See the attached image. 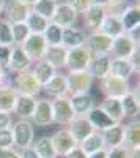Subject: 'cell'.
Returning <instances> with one entry per match:
<instances>
[{"mask_svg": "<svg viewBox=\"0 0 140 158\" xmlns=\"http://www.w3.org/2000/svg\"><path fill=\"white\" fill-rule=\"evenodd\" d=\"M41 92L50 98H61V97H69V92H68V82H66V74L65 73H60L57 71V74L50 79L49 82H46L41 87Z\"/></svg>", "mask_w": 140, "mask_h": 158, "instance_id": "obj_14", "label": "cell"}, {"mask_svg": "<svg viewBox=\"0 0 140 158\" xmlns=\"http://www.w3.org/2000/svg\"><path fill=\"white\" fill-rule=\"evenodd\" d=\"M5 3H6V0H0V15L3 13V8H5Z\"/></svg>", "mask_w": 140, "mask_h": 158, "instance_id": "obj_53", "label": "cell"}, {"mask_svg": "<svg viewBox=\"0 0 140 158\" xmlns=\"http://www.w3.org/2000/svg\"><path fill=\"white\" fill-rule=\"evenodd\" d=\"M65 2L77 13V15H84V13L93 5L91 0H65Z\"/></svg>", "mask_w": 140, "mask_h": 158, "instance_id": "obj_42", "label": "cell"}, {"mask_svg": "<svg viewBox=\"0 0 140 158\" xmlns=\"http://www.w3.org/2000/svg\"><path fill=\"white\" fill-rule=\"evenodd\" d=\"M137 49H138L137 40H134L129 33H123L117 38H113L109 56L112 59H129Z\"/></svg>", "mask_w": 140, "mask_h": 158, "instance_id": "obj_5", "label": "cell"}, {"mask_svg": "<svg viewBox=\"0 0 140 158\" xmlns=\"http://www.w3.org/2000/svg\"><path fill=\"white\" fill-rule=\"evenodd\" d=\"M113 40L109 38L107 35L98 32H91L87 33V40H85V46L90 51V54L93 57H99V56H109L110 54V48H112Z\"/></svg>", "mask_w": 140, "mask_h": 158, "instance_id": "obj_8", "label": "cell"}, {"mask_svg": "<svg viewBox=\"0 0 140 158\" xmlns=\"http://www.w3.org/2000/svg\"><path fill=\"white\" fill-rule=\"evenodd\" d=\"M61 27H58V25L49 22V25L46 27L43 36L46 40L47 46H60L61 44Z\"/></svg>", "mask_w": 140, "mask_h": 158, "instance_id": "obj_37", "label": "cell"}, {"mask_svg": "<svg viewBox=\"0 0 140 158\" xmlns=\"http://www.w3.org/2000/svg\"><path fill=\"white\" fill-rule=\"evenodd\" d=\"M0 44L13 46V24L0 18Z\"/></svg>", "mask_w": 140, "mask_h": 158, "instance_id": "obj_40", "label": "cell"}, {"mask_svg": "<svg viewBox=\"0 0 140 158\" xmlns=\"http://www.w3.org/2000/svg\"><path fill=\"white\" fill-rule=\"evenodd\" d=\"M68 131L71 133V136L74 138L76 144H80L87 136H90L93 133V127L91 123L88 122V118L85 115H80V117H74V120L66 127Z\"/></svg>", "mask_w": 140, "mask_h": 158, "instance_id": "obj_17", "label": "cell"}, {"mask_svg": "<svg viewBox=\"0 0 140 158\" xmlns=\"http://www.w3.org/2000/svg\"><path fill=\"white\" fill-rule=\"evenodd\" d=\"M22 2H25L27 5H30V6H32V5H33V3L36 2V0H22Z\"/></svg>", "mask_w": 140, "mask_h": 158, "instance_id": "obj_54", "label": "cell"}, {"mask_svg": "<svg viewBox=\"0 0 140 158\" xmlns=\"http://www.w3.org/2000/svg\"><path fill=\"white\" fill-rule=\"evenodd\" d=\"M30 122L35 127H50L54 123V114H52V103H50V98H38L36 100V106L35 111L32 114Z\"/></svg>", "mask_w": 140, "mask_h": 158, "instance_id": "obj_9", "label": "cell"}, {"mask_svg": "<svg viewBox=\"0 0 140 158\" xmlns=\"http://www.w3.org/2000/svg\"><path fill=\"white\" fill-rule=\"evenodd\" d=\"M57 3L58 2H55V0H36V2L32 5V11H35L36 15L43 16L44 19L50 21L52 19L54 11H55Z\"/></svg>", "mask_w": 140, "mask_h": 158, "instance_id": "obj_35", "label": "cell"}, {"mask_svg": "<svg viewBox=\"0 0 140 158\" xmlns=\"http://www.w3.org/2000/svg\"><path fill=\"white\" fill-rule=\"evenodd\" d=\"M99 32L104 33V35H107V36L112 38V40L124 33L120 18H118V16H110V15H106L103 24H101V27H99Z\"/></svg>", "mask_w": 140, "mask_h": 158, "instance_id": "obj_30", "label": "cell"}, {"mask_svg": "<svg viewBox=\"0 0 140 158\" xmlns=\"http://www.w3.org/2000/svg\"><path fill=\"white\" fill-rule=\"evenodd\" d=\"M129 62H131V65H132V68H134V71L135 73H138V70H140V57H138V49L134 52V54L129 57Z\"/></svg>", "mask_w": 140, "mask_h": 158, "instance_id": "obj_50", "label": "cell"}, {"mask_svg": "<svg viewBox=\"0 0 140 158\" xmlns=\"http://www.w3.org/2000/svg\"><path fill=\"white\" fill-rule=\"evenodd\" d=\"M47 43L43 35L40 33H30V36L25 40V43L22 44L24 52L29 56L32 62H40L44 60V56L47 52Z\"/></svg>", "mask_w": 140, "mask_h": 158, "instance_id": "obj_10", "label": "cell"}, {"mask_svg": "<svg viewBox=\"0 0 140 158\" xmlns=\"http://www.w3.org/2000/svg\"><path fill=\"white\" fill-rule=\"evenodd\" d=\"M101 135L104 138V144L106 149H113L123 146V136H124V125L123 123H115L110 128L101 131Z\"/></svg>", "mask_w": 140, "mask_h": 158, "instance_id": "obj_27", "label": "cell"}, {"mask_svg": "<svg viewBox=\"0 0 140 158\" xmlns=\"http://www.w3.org/2000/svg\"><path fill=\"white\" fill-rule=\"evenodd\" d=\"M99 108L103 109L115 123H123L124 120V114H123V108L118 98H104L99 103Z\"/></svg>", "mask_w": 140, "mask_h": 158, "instance_id": "obj_29", "label": "cell"}, {"mask_svg": "<svg viewBox=\"0 0 140 158\" xmlns=\"http://www.w3.org/2000/svg\"><path fill=\"white\" fill-rule=\"evenodd\" d=\"M107 158H131L129 149H126L124 146H118L113 149H107Z\"/></svg>", "mask_w": 140, "mask_h": 158, "instance_id": "obj_43", "label": "cell"}, {"mask_svg": "<svg viewBox=\"0 0 140 158\" xmlns=\"http://www.w3.org/2000/svg\"><path fill=\"white\" fill-rule=\"evenodd\" d=\"M36 106V98L35 97H29V95H18L14 109H13V114H16L19 118H24V120H30L32 114L35 111Z\"/></svg>", "mask_w": 140, "mask_h": 158, "instance_id": "obj_24", "label": "cell"}, {"mask_svg": "<svg viewBox=\"0 0 140 158\" xmlns=\"http://www.w3.org/2000/svg\"><path fill=\"white\" fill-rule=\"evenodd\" d=\"M29 36H30V30L25 25V22L13 24V46H22Z\"/></svg>", "mask_w": 140, "mask_h": 158, "instance_id": "obj_38", "label": "cell"}, {"mask_svg": "<svg viewBox=\"0 0 140 158\" xmlns=\"http://www.w3.org/2000/svg\"><path fill=\"white\" fill-rule=\"evenodd\" d=\"M11 51H13V46L0 44V67L5 68V70L8 67V62H10V57H11Z\"/></svg>", "mask_w": 140, "mask_h": 158, "instance_id": "obj_44", "label": "cell"}, {"mask_svg": "<svg viewBox=\"0 0 140 158\" xmlns=\"http://www.w3.org/2000/svg\"><path fill=\"white\" fill-rule=\"evenodd\" d=\"M14 147V139H13V131L11 127L0 130V150L3 149H13Z\"/></svg>", "mask_w": 140, "mask_h": 158, "instance_id": "obj_41", "label": "cell"}, {"mask_svg": "<svg viewBox=\"0 0 140 158\" xmlns=\"http://www.w3.org/2000/svg\"><path fill=\"white\" fill-rule=\"evenodd\" d=\"M77 146H79L87 155H91V153H95V152H99V150L106 149L104 138H103V135H101L99 131H93L90 136H87L80 144H77Z\"/></svg>", "mask_w": 140, "mask_h": 158, "instance_id": "obj_31", "label": "cell"}, {"mask_svg": "<svg viewBox=\"0 0 140 158\" xmlns=\"http://www.w3.org/2000/svg\"><path fill=\"white\" fill-rule=\"evenodd\" d=\"M50 103H52L54 123L60 125L61 128H66L76 117V114L71 108V103H69V97L54 98V100H50Z\"/></svg>", "mask_w": 140, "mask_h": 158, "instance_id": "obj_6", "label": "cell"}, {"mask_svg": "<svg viewBox=\"0 0 140 158\" xmlns=\"http://www.w3.org/2000/svg\"><path fill=\"white\" fill-rule=\"evenodd\" d=\"M91 74L85 71H76V73H66V82H68V92L69 95H79V94H90V89L93 87Z\"/></svg>", "mask_w": 140, "mask_h": 158, "instance_id": "obj_7", "label": "cell"}, {"mask_svg": "<svg viewBox=\"0 0 140 158\" xmlns=\"http://www.w3.org/2000/svg\"><path fill=\"white\" fill-rule=\"evenodd\" d=\"M13 123L11 120V114L10 112H3L0 111V130H5V128H10Z\"/></svg>", "mask_w": 140, "mask_h": 158, "instance_id": "obj_45", "label": "cell"}, {"mask_svg": "<svg viewBox=\"0 0 140 158\" xmlns=\"http://www.w3.org/2000/svg\"><path fill=\"white\" fill-rule=\"evenodd\" d=\"M121 108H123V114L124 118H138V111H140V104H138V87H131V90L126 94L124 97L120 98Z\"/></svg>", "mask_w": 140, "mask_h": 158, "instance_id": "obj_18", "label": "cell"}, {"mask_svg": "<svg viewBox=\"0 0 140 158\" xmlns=\"http://www.w3.org/2000/svg\"><path fill=\"white\" fill-rule=\"evenodd\" d=\"M11 84V77H10V73L0 67V87H5V85H10Z\"/></svg>", "mask_w": 140, "mask_h": 158, "instance_id": "obj_48", "label": "cell"}, {"mask_svg": "<svg viewBox=\"0 0 140 158\" xmlns=\"http://www.w3.org/2000/svg\"><path fill=\"white\" fill-rule=\"evenodd\" d=\"M88 158H107V149H103L99 152H95L91 155H88Z\"/></svg>", "mask_w": 140, "mask_h": 158, "instance_id": "obj_51", "label": "cell"}, {"mask_svg": "<svg viewBox=\"0 0 140 158\" xmlns=\"http://www.w3.org/2000/svg\"><path fill=\"white\" fill-rule=\"evenodd\" d=\"M106 8L103 6H96L91 5L84 15H82V21H84V32L91 33V32H98L101 24H103L104 18H106Z\"/></svg>", "mask_w": 140, "mask_h": 158, "instance_id": "obj_16", "label": "cell"}, {"mask_svg": "<svg viewBox=\"0 0 140 158\" xmlns=\"http://www.w3.org/2000/svg\"><path fill=\"white\" fill-rule=\"evenodd\" d=\"M30 13H32V6L22 2V0H6L5 8H3L5 19L11 24L25 22V19L29 18Z\"/></svg>", "mask_w": 140, "mask_h": 158, "instance_id": "obj_11", "label": "cell"}, {"mask_svg": "<svg viewBox=\"0 0 140 158\" xmlns=\"http://www.w3.org/2000/svg\"><path fill=\"white\" fill-rule=\"evenodd\" d=\"M14 90L18 92V95H29V97H38L41 94V84L36 81L35 74L30 71H24L14 76V79L11 81Z\"/></svg>", "mask_w": 140, "mask_h": 158, "instance_id": "obj_2", "label": "cell"}, {"mask_svg": "<svg viewBox=\"0 0 140 158\" xmlns=\"http://www.w3.org/2000/svg\"><path fill=\"white\" fill-rule=\"evenodd\" d=\"M91 59H93V56L90 54V51L87 49V46L68 49V57H66L65 68L68 70V73L85 71V70H88V65H90Z\"/></svg>", "mask_w": 140, "mask_h": 158, "instance_id": "obj_4", "label": "cell"}, {"mask_svg": "<svg viewBox=\"0 0 140 158\" xmlns=\"http://www.w3.org/2000/svg\"><path fill=\"white\" fill-rule=\"evenodd\" d=\"M123 146L126 149H140V123L138 118L129 120L124 125V136H123Z\"/></svg>", "mask_w": 140, "mask_h": 158, "instance_id": "obj_22", "label": "cell"}, {"mask_svg": "<svg viewBox=\"0 0 140 158\" xmlns=\"http://www.w3.org/2000/svg\"><path fill=\"white\" fill-rule=\"evenodd\" d=\"M120 21H121L124 33H132V32L138 30V27H140V5H138V2L131 3V6L120 16Z\"/></svg>", "mask_w": 140, "mask_h": 158, "instance_id": "obj_20", "label": "cell"}, {"mask_svg": "<svg viewBox=\"0 0 140 158\" xmlns=\"http://www.w3.org/2000/svg\"><path fill=\"white\" fill-rule=\"evenodd\" d=\"M99 89L103 92L104 98H118L120 100L131 90V84H129V81H124V79L109 74L99 81Z\"/></svg>", "mask_w": 140, "mask_h": 158, "instance_id": "obj_3", "label": "cell"}, {"mask_svg": "<svg viewBox=\"0 0 140 158\" xmlns=\"http://www.w3.org/2000/svg\"><path fill=\"white\" fill-rule=\"evenodd\" d=\"M0 158H21L19 155V150L18 149H3L0 150Z\"/></svg>", "mask_w": 140, "mask_h": 158, "instance_id": "obj_47", "label": "cell"}, {"mask_svg": "<svg viewBox=\"0 0 140 158\" xmlns=\"http://www.w3.org/2000/svg\"><path fill=\"white\" fill-rule=\"evenodd\" d=\"M109 2H110V0H91V3H93V5H96V6H103V8H106Z\"/></svg>", "mask_w": 140, "mask_h": 158, "instance_id": "obj_52", "label": "cell"}, {"mask_svg": "<svg viewBox=\"0 0 140 158\" xmlns=\"http://www.w3.org/2000/svg\"><path fill=\"white\" fill-rule=\"evenodd\" d=\"M49 22H50V21L44 19V18L40 16V15H36L35 11H32L30 15H29V18L25 19V25L29 27L30 33H40V35L44 33V30H46V27L49 25Z\"/></svg>", "mask_w": 140, "mask_h": 158, "instance_id": "obj_36", "label": "cell"}, {"mask_svg": "<svg viewBox=\"0 0 140 158\" xmlns=\"http://www.w3.org/2000/svg\"><path fill=\"white\" fill-rule=\"evenodd\" d=\"M32 65H33V62L24 52L22 46H13L11 57H10L8 67H6V71L10 74H14L16 76V74L24 73V71H30L32 70Z\"/></svg>", "mask_w": 140, "mask_h": 158, "instance_id": "obj_12", "label": "cell"}, {"mask_svg": "<svg viewBox=\"0 0 140 158\" xmlns=\"http://www.w3.org/2000/svg\"><path fill=\"white\" fill-rule=\"evenodd\" d=\"M110 74L124 79V81H129L131 76L135 74V71L129 59H110Z\"/></svg>", "mask_w": 140, "mask_h": 158, "instance_id": "obj_28", "label": "cell"}, {"mask_svg": "<svg viewBox=\"0 0 140 158\" xmlns=\"http://www.w3.org/2000/svg\"><path fill=\"white\" fill-rule=\"evenodd\" d=\"M77 18H79V15L66 2H58L50 22L58 25V27H61V29H66V27H72V25H76Z\"/></svg>", "mask_w": 140, "mask_h": 158, "instance_id": "obj_13", "label": "cell"}, {"mask_svg": "<svg viewBox=\"0 0 140 158\" xmlns=\"http://www.w3.org/2000/svg\"><path fill=\"white\" fill-rule=\"evenodd\" d=\"M32 147L40 158H57V153H55V149L52 146V141H50V136H41L40 139H36L33 142Z\"/></svg>", "mask_w": 140, "mask_h": 158, "instance_id": "obj_34", "label": "cell"}, {"mask_svg": "<svg viewBox=\"0 0 140 158\" xmlns=\"http://www.w3.org/2000/svg\"><path fill=\"white\" fill-rule=\"evenodd\" d=\"M19 155H21V158H40V156H38V153L33 150V147L21 149L19 150Z\"/></svg>", "mask_w": 140, "mask_h": 158, "instance_id": "obj_49", "label": "cell"}, {"mask_svg": "<svg viewBox=\"0 0 140 158\" xmlns=\"http://www.w3.org/2000/svg\"><path fill=\"white\" fill-rule=\"evenodd\" d=\"M71 108L76 114V117L87 115L95 108V98L90 94H79V95H69Z\"/></svg>", "mask_w": 140, "mask_h": 158, "instance_id": "obj_21", "label": "cell"}, {"mask_svg": "<svg viewBox=\"0 0 140 158\" xmlns=\"http://www.w3.org/2000/svg\"><path fill=\"white\" fill-rule=\"evenodd\" d=\"M85 40H87V33L84 32V29H79L76 25L61 30V46H65L66 49L85 46Z\"/></svg>", "mask_w": 140, "mask_h": 158, "instance_id": "obj_19", "label": "cell"}, {"mask_svg": "<svg viewBox=\"0 0 140 158\" xmlns=\"http://www.w3.org/2000/svg\"><path fill=\"white\" fill-rule=\"evenodd\" d=\"M63 158H88V155H87L79 146H76L68 155H65Z\"/></svg>", "mask_w": 140, "mask_h": 158, "instance_id": "obj_46", "label": "cell"}, {"mask_svg": "<svg viewBox=\"0 0 140 158\" xmlns=\"http://www.w3.org/2000/svg\"><path fill=\"white\" fill-rule=\"evenodd\" d=\"M110 56H99L93 57L90 65H88V73L91 74L93 79H104L110 74Z\"/></svg>", "mask_w": 140, "mask_h": 158, "instance_id": "obj_25", "label": "cell"}, {"mask_svg": "<svg viewBox=\"0 0 140 158\" xmlns=\"http://www.w3.org/2000/svg\"><path fill=\"white\" fill-rule=\"evenodd\" d=\"M57 71H58V70H55L52 65L47 63L46 60L36 62V63H35V68L32 70V73H33L35 77H36V81L41 84V87H43L46 82H49L50 79L57 74Z\"/></svg>", "mask_w": 140, "mask_h": 158, "instance_id": "obj_33", "label": "cell"}, {"mask_svg": "<svg viewBox=\"0 0 140 158\" xmlns=\"http://www.w3.org/2000/svg\"><path fill=\"white\" fill-rule=\"evenodd\" d=\"M55 2H60V0H55Z\"/></svg>", "mask_w": 140, "mask_h": 158, "instance_id": "obj_55", "label": "cell"}, {"mask_svg": "<svg viewBox=\"0 0 140 158\" xmlns=\"http://www.w3.org/2000/svg\"><path fill=\"white\" fill-rule=\"evenodd\" d=\"M13 139H14V149H25L32 147L35 142V125L30 120L18 118L16 122L11 123Z\"/></svg>", "mask_w": 140, "mask_h": 158, "instance_id": "obj_1", "label": "cell"}, {"mask_svg": "<svg viewBox=\"0 0 140 158\" xmlns=\"http://www.w3.org/2000/svg\"><path fill=\"white\" fill-rule=\"evenodd\" d=\"M50 141H52V146L55 149L57 156L68 155L76 146H77L76 141H74V138L68 131V128H60V130L54 131V135L50 136Z\"/></svg>", "mask_w": 140, "mask_h": 158, "instance_id": "obj_15", "label": "cell"}, {"mask_svg": "<svg viewBox=\"0 0 140 158\" xmlns=\"http://www.w3.org/2000/svg\"><path fill=\"white\" fill-rule=\"evenodd\" d=\"M16 100H18V92L14 90L13 84L0 87V111L13 114Z\"/></svg>", "mask_w": 140, "mask_h": 158, "instance_id": "obj_32", "label": "cell"}, {"mask_svg": "<svg viewBox=\"0 0 140 158\" xmlns=\"http://www.w3.org/2000/svg\"><path fill=\"white\" fill-rule=\"evenodd\" d=\"M131 0H110L106 6V13L110 16H121L123 13L131 6Z\"/></svg>", "mask_w": 140, "mask_h": 158, "instance_id": "obj_39", "label": "cell"}, {"mask_svg": "<svg viewBox=\"0 0 140 158\" xmlns=\"http://www.w3.org/2000/svg\"><path fill=\"white\" fill-rule=\"evenodd\" d=\"M66 57H68V49L60 44V46H49L44 60L52 65L55 70H63L66 63Z\"/></svg>", "mask_w": 140, "mask_h": 158, "instance_id": "obj_26", "label": "cell"}, {"mask_svg": "<svg viewBox=\"0 0 140 158\" xmlns=\"http://www.w3.org/2000/svg\"><path fill=\"white\" fill-rule=\"evenodd\" d=\"M85 117L88 118V122L91 123L93 130L95 131H99V133H101V131H104V130H107V128H110L112 125H115V122H113L112 118L103 109H101L99 106H95Z\"/></svg>", "mask_w": 140, "mask_h": 158, "instance_id": "obj_23", "label": "cell"}]
</instances>
